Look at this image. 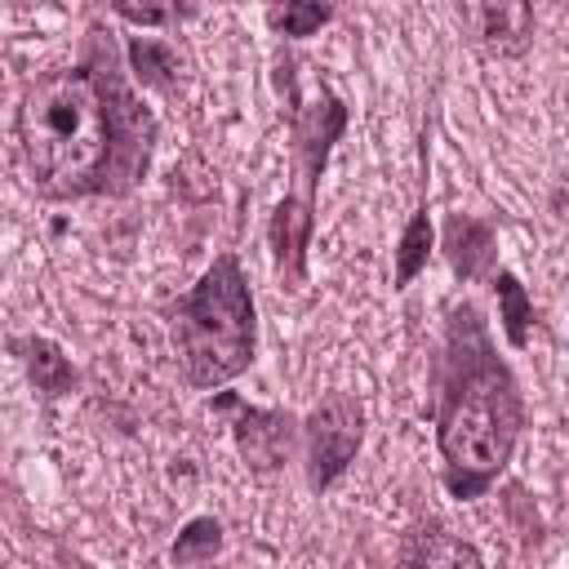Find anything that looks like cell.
<instances>
[{"label":"cell","mask_w":569,"mask_h":569,"mask_svg":"<svg viewBox=\"0 0 569 569\" xmlns=\"http://www.w3.org/2000/svg\"><path fill=\"white\" fill-rule=\"evenodd\" d=\"M525 427V396L507 360L493 351L485 316L462 302L449 311L440 356L436 445L445 458V489L453 498H480L516 453Z\"/></svg>","instance_id":"obj_1"},{"label":"cell","mask_w":569,"mask_h":569,"mask_svg":"<svg viewBox=\"0 0 569 569\" xmlns=\"http://www.w3.org/2000/svg\"><path fill=\"white\" fill-rule=\"evenodd\" d=\"M18 147L31 182L49 200L107 191L120 173V111L111 84L93 67H58L18 102ZM147 156V147H138Z\"/></svg>","instance_id":"obj_2"},{"label":"cell","mask_w":569,"mask_h":569,"mask_svg":"<svg viewBox=\"0 0 569 569\" xmlns=\"http://www.w3.org/2000/svg\"><path fill=\"white\" fill-rule=\"evenodd\" d=\"M173 338L191 387L209 391L253 365V298L236 253H218L173 307Z\"/></svg>","instance_id":"obj_3"},{"label":"cell","mask_w":569,"mask_h":569,"mask_svg":"<svg viewBox=\"0 0 569 569\" xmlns=\"http://www.w3.org/2000/svg\"><path fill=\"white\" fill-rule=\"evenodd\" d=\"M365 436V413L347 391H329L302 422V449H307V485L325 493L356 458Z\"/></svg>","instance_id":"obj_4"},{"label":"cell","mask_w":569,"mask_h":569,"mask_svg":"<svg viewBox=\"0 0 569 569\" xmlns=\"http://www.w3.org/2000/svg\"><path fill=\"white\" fill-rule=\"evenodd\" d=\"M213 409H236L231 436H236V449H240L244 467H253V471L284 467V458L293 449V436H298L293 413H284V409H258V405H244L240 396H213Z\"/></svg>","instance_id":"obj_5"},{"label":"cell","mask_w":569,"mask_h":569,"mask_svg":"<svg viewBox=\"0 0 569 569\" xmlns=\"http://www.w3.org/2000/svg\"><path fill=\"white\" fill-rule=\"evenodd\" d=\"M342 129H347V107L333 93H320L311 107H293V151H298V182H302L298 196L316 200L320 173Z\"/></svg>","instance_id":"obj_6"},{"label":"cell","mask_w":569,"mask_h":569,"mask_svg":"<svg viewBox=\"0 0 569 569\" xmlns=\"http://www.w3.org/2000/svg\"><path fill=\"white\" fill-rule=\"evenodd\" d=\"M316 231V200L289 191L276 213H271V249H276V267L289 280V289H298L307 280V244Z\"/></svg>","instance_id":"obj_7"},{"label":"cell","mask_w":569,"mask_h":569,"mask_svg":"<svg viewBox=\"0 0 569 569\" xmlns=\"http://www.w3.org/2000/svg\"><path fill=\"white\" fill-rule=\"evenodd\" d=\"M462 18L471 22L476 44H485L489 53H520L533 36L529 4H467Z\"/></svg>","instance_id":"obj_8"},{"label":"cell","mask_w":569,"mask_h":569,"mask_svg":"<svg viewBox=\"0 0 569 569\" xmlns=\"http://www.w3.org/2000/svg\"><path fill=\"white\" fill-rule=\"evenodd\" d=\"M445 249H449V267L458 280H480L493 271V227L471 218V213H453L449 231H445Z\"/></svg>","instance_id":"obj_9"},{"label":"cell","mask_w":569,"mask_h":569,"mask_svg":"<svg viewBox=\"0 0 569 569\" xmlns=\"http://www.w3.org/2000/svg\"><path fill=\"white\" fill-rule=\"evenodd\" d=\"M13 347L22 351L27 378L36 382V391H44V396H67V391L76 387V369H71V360L58 351V342H49V338H27V342H13Z\"/></svg>","instance_id":"obj_10"},{"label":"cell","mask_w":569,"mask_h":569,"mask_svg":"<svg viewBox=\"0 0 569 569\" xmlns=\"http://www.w3.org/2000/svg\"><path fill=\"white\" fill-rule=\"evenodd\" d=\"M218 551H222V525H218L213 516H196V520H187L182 533L173 538L169 560H173V569H200V565H209Z\"/></svg>","instance_id":"obj_11"},{"label":"cell","mask_w":569,"mask_h":569,"mask_svg":"<svg viewBox=\"0 0 569 569\" xmlns=\"http://www.w3.org/2000/svg\"><path fill=\"white\" fill-rule=\"evenodd\" d=\"M493 293H498V320H502L507 342L511 347H525L529 342V325H533V302H529L525 284L511 271H498L493 276Z\"/></svg>","instance_id":"obj_12"},{"label":"cell","mask_w":569,"mask_h":569,"mask_svg":"<svg viewBox=\"0 0 569 569\" xmlns=\"http://www.w3.org/2000/svg\"><path fill=\"white\" fill-rule=\"evenodd\" d=\"M431 240H436L431 218H427V209H418V213L405 222L400 244H396V289L413 284V276L427 267V258H431Z\"/></svg>","instance_id":"obj_13"},{"label":"cell","mask_w":569,"mask_h":569,"mask_svg":"<svg viewBox=\"0 0 569 569\" xmlns=\"http://www.w3.org/2000/svg\"><path fill=\"white\" fill-rule=\"evenodd\" d=\"M129 67H133V76H138L147 89H169L173 76H178L173 49L160 44V40H147V36H133V40H129Z\"/></svg>","instance_id":"obj_14"},{"label":"cell","mask_w":569,"mask_h":569,"mask_svg":"<svg viewBox=\"0 0 569 569\" xmlns=\"http://www.w3.org/2000/svg\"><path fill=\"white\" fill-rule=\"evenodd\" d=\"M409 569H485L480 551L467 542V538H453V533H436L418 547V556L409 560Z\"/></svg>","instance_id":"obj_15"},{"label":"cell","mask_w":569,"mask_h":569,"mask_svg":"<svg viewBox=\"0 0 569 569\" xmlns=\"http://www.w3.org/2000/svg\"><path fill=\"white\" fill-rule=\"evenodd\" d=\"M329 18H333V9L329 4H316V0H289V4L267 9V22L280 36H316Z\"/></svg>","instance_id":"obj_16"},{"label":"cell","mask_w":569,"mask_h":569,"mask_svg":"<svg viewBox=\"0 0 569 569\" xmlns=\"http://www.w3.org/2000/svg\"><path fill=\"white\" fill-rule=\"evenodd\" d=\"M111 9H116V18H124L133 27H164V22H178L182 13H191V9H173V4H111Z\"/></svg>","instance_id":"obj_17"},{"label":"cell","mask_w":569,"mask_h":569,"mask_svg":"<svg viewBox=\"0 0 569 569\" xmlns=\"http://www.w3.org/2000/svg\"><path fill=\"white\" fill-rule=\"evenodd\" d=\"M200 569H213V565H200Z\"/></svg>","instance_id":"obj_18"}]
</instances>
